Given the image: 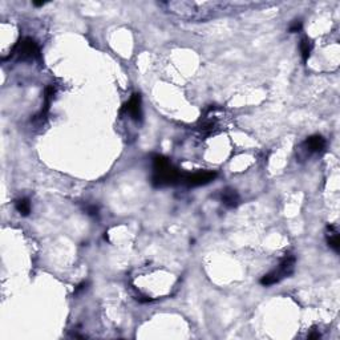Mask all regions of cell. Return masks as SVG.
I'll return each instance as SVG.
<instances>
[{"instance_id": "277c9868", "label": "cell", "mask_w": 340, "mask_h": 340, "mask_svg": "<svg viewBox=\"0 0 340 340\" xmlns=\"http://www.w3.org/2000/svg\"><path fill=\"white\" fill-rule=\"evenodd\" d=\"M327 141L320 134H314V136L307 137L306 140L303 141L302 145L298 149V159L299 161H304L308 159L312 154H317L325 149Z\"/></svg>"}, {"instance_id": "6da1fadb", "label": "cell", "mask_w": 340, "mask_h": 340, "mask_svg": "<svg viewBox=\"0 0 340 340\" xmlns=\"http://www.w3.org/2000/svg\"><path fill=\"white\" fill-rule=\"evenodd\" d=\"M182 173L170 159L161 154H155L153 157V176H151V184L155 188H165V186L177 185L181 184Z\"/></svg>"}, {"instance_id": "5bb4252c", "label": "cell", "mask_w": 340, "mask_h": 340, "mask_svg": "<svg viewBox=\"0 0 340 340\" xmlns=\"http://www.w3.org/2000/svg\"><path fill=\"white\" fill-rule=\"evenodd\" d=\"M85 287H87V282H83V283H81V284H79V286H77V287H76V290H75V294L77 295V294H79L80 291H83V290H84V288H85Z\"/></svg>"}, {"instance_id": "9a60e30c", "label": "cell", "mask_w": 340, "mask_h": 340, "mask_svg": "<svg viewBox=\"0 0 340 340\" xmlns=\"http://www.w3.org/2000/svg\"><path fill=\"white\" fill-rule=\"evenodd\" d=\"M320 336L321 335L319 332H314L308 335V339H320Z\"/></svg>"}, {"instance_id": "30bf717a", "label": "cell", "mask_w": 340, "mask_h": 340, "mask_svg": "<svg viewBox=\"0 0 340 340\" xmlns=\"http://www.w3.org/2000/svg\"><path fill=\"white\" fill-rule=\"evenodd\" d=\"M300 55H302L303 63H307L308 59L311 56V52H312V48H314V44L311 42V39L308 38H303L300 40Z\"/></svg>"}, {"instance_id": "8992f818", "label": "cell", "mask_w": 340, "mask_h": 340, "mask_svg": "<svg viewBox=\"0 0 340 340\" xmlns=\"http://www.w3.org/2000/svg\"><path fill=\"white\" fill-rule=\"evenodd\" d=\"M141 105H142L141 104V95L140 93H134L130 97V100L122 106L121 112L130 116L134 121H141V118H142V106Z\"/></svg>"}, {"instance_id": "4fadbf2b", "label": "cell", "mask_w": 340, "mask_h": 340, "mask_svg": "<svg viewBox=\"0 0 340 340\" xmlns=\"http://www.w3.org/2000/svg\"><path fill=\"white\" fill-rule=\"evenodd\" d=\"M85 212H87L88 216H91V217L98 216V208L96 206V205H89V206H87Z\"/></svg>"}, {"instance_id": "7c38bea8", "label": "cell", "mask_w": 340, "mask_h": 340, "mask_svg": "<svg viewBox=\"0 0 340 340\" xmlns=\"http://www.w3.org/2000/svg\"><path fill=\"white\" fill-rule=\"evenodd\" d=\"M303 28V23L302 20H294L290 27H288V32L290 34H296V32H300Z\"/></svg>"}, {"instance_id": "5b68a950", "label": "cell", "mask_w": 340, "mask_h": 340, "mask_svg": "<svg viewBox=\"0 0 340 340\" xmlns=\"http://www.w3.org/2000/svg\"><path fill=\"white\" fill-rule=\"evenodd\" d=\"M218 174L216 172H197L193 174L182 173L181 184L188 188H197V186H204L214 181Z\"/></svg>"}, {"instance_id": "ba28073f", "label": "cell", "mask_w": 340, "mask_h": 340, "mask_svg": "<svg viewBox=\"0 0 340 340\" xmlns=\"http://www.w3.org/2000/svg\"><path fill=\"white\" fill-rule=\"evenodd\" d=\"M221 198H222L223 205L229 209H234L237 208L239 205V194L238 192L233 188H226V189L222 190V193H221Z\"/></svg>"}, {"instance_id": "52a82bcc", "label": "cell", "mask_w": 340, "mask_h": 340, "mask_svg": "<svg viewBox=\"0 0 340 340\" xmlns=\"http://www.w3.org/2000/svg\"><path fill=\"white\" fill-rule=\"evenodd\" d=\"M56 95V88L55 85H48L44 91V104H43V108L40 110V113L35 117V120H39V121H44L48 116L49 108H51V104H52V100Z\"/></svg>"}, {"instance_id": "9c48e42d", "label": "cell", "mask_w": 340, "mask_h": 340, "mask_svg": "<svg viewBox=\"0 0 340 340\" xmlns=\"http://www.w3.org/2000/svg\"><path fill=\"white\" fill-rule=\"evenodd\" d=\"M325 239L327 243L335 253H339L340 250V239H339V231L336 230V227L329 225L327 226V231H325Z\"/></svg>"}, {"instance_id": "3957f363", "label": "cell", "mask_w": 340, "mask_h": 340, "mask_svg": "<svg viewBox=\"0 0 340 340\" xmlns=\"http://www.w3.org/2000/svg\"><path fill=\"white\" fill-rule=\"evenodd\" d=\"M16 56L19 61H35L40 60V47L36 43V40L32 38H23L16 43L12 48L11 56Z\"/></svg>"}, {"instance_id": "7a4b0ae2", "label": "cell", "mask_w": 340, "mask_h": 340, "mask_svg": "<svg viewBox=\"0 0 340 340\" xmlns=\"http://www.w3.org/2000/svg\"><path fill=\"white\" fill-rule=\"evenodd\" d=\"M295 259L294 255L291 254H287V255H284V258L280 261L279 266L275 268V270H272L268 274L263 275L259 280V283L262 286H265V287H270L272 284L279 283L280 280H283L284 278H287L294 272L295 270Z\"/></svg>"}, {"instance_id": "8fae6325", "label": "cell", "mask_w": 340, "mask_h": 340, "mask_svg": "<svg viewBox=\"0 0 340 340\" xmlns=\"http://www.w3.org/2000/svg\"><path fill=\"white\" fill-rule=\"evenodd\" d=\"M15 209L18 210L20 216L27 217L31 213V202L28 198H19L15 201Z\"/></svg>"}]
</instances>
